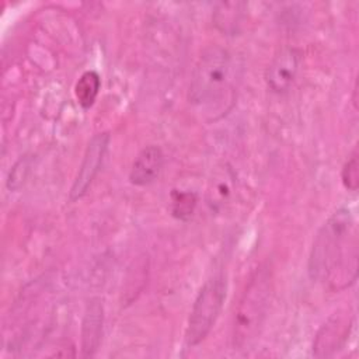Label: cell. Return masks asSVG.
I'll return each instance as SVG.
<instances>
[{"label": "cell", "mask_w": 359, "mask_h": 359, "mask_svg": "<svg viewBox=\"0 0 359 359\" xmlns=\"http://www.w3.org/2000/svg\"><path fill=\"white\" fill-rule=\"evenodd\" d=\"M309 275L331 290L346 289L356 280V227L348 209L335 210L320 227L309 257Z\"/></svg>", "instance_id": "1"}, {"label": "cell", "mask_w": 359, "mask_h": 359, "mask_svg": "<svg viewBox=\"0 0 359 359\" xmlns=\"http://www.w3.org/2000/svg\"><path fill=\"white\" fill-rule=\"evenodd\" d=\"M237 66L229 50L220 46L206 48L191 76L189 101L208 111L226 108L234 94Z\"/></svg>", "instance_id": "2"}, {"label": "cell", "mask_w": 359, "mask_h": 359, "mask_svg": "<svg viewBox=\"0 0 359 359\" xmlns=\"http://www.w3.org/2000/svg\"><path fill=\"white\" fill-rule=\"evenodd\" d=\"M272 290V271L268 265L258 266L250 276L236 307L231 332L234 349H248L259 337L268 314Z\"/></svg>", "instance_id": "3"}, {"label": "cell", "mask_w": 359, "mask_h": 359, "mask_svg": "<svg viewBox=\"0 0 359 359\" xmlns=\"http://www.w3.org/2000/svg\"><path fill=\"white\" fill-rule=\"evenodd\" d=\"M224 299L226 278L223 273H216L203 283L194 302L185 331L187 346H196L208 337L220 314Z\"/></svg>", "instance_id": "4"}, {"label": "cell", "mask_w": 359, "mask_h": 359, "mask_svg": "<svg viewBox=\"0 0 359 359\" xmlns=\"http://www.w3.org/2000/svg\"><path fill=\"white\" fill-rule=\"evenodd\" d=\"M108 143H109L108 133H98L93 136V139L88 142L87 149L84 151V157L81 160V164L73 181V185L70 188L69 199L72 202L79 201L86 195L87 189L90 188L91 182L94 181L95 175L98 174L102 165L104 156L108 149Z\"/></svg>", "instance_id": "5"}, {"label": "cell", "mask_w": 359, "mask_h": 359, "mask_svg": "<svg viewBox=\"0 0 359 359\" xmlns=\"http://www.w3.org/2000/svg\"><path fill=\"white\" fill-rule=\"evenodd\" d=\"M300 66V52L294 48H282L271 60L265 81L268 88L275 94H283L293 86Z\"/></svg>", "instance_id": "6"}, {"label": "cell", "mask_w": 359, "mask_h": 359, "mask_svg": "<svg viewBox=\"0 0 359 359\" xmlns=\"http://www.w3.org/2000/svg\"><path fill=\"white\" fill-rule=\"evenodd\" d=\"M352 327L351 316L346 313H335L318 330L314 344L313 355L317 358L332 356L345 344Z\"/></svg>", "instance_id": "7"}, {"label": "cell", "mask_w": 359, "mask_h": 359, "mask_svg": "<svg viewBox=\"0 0 359 359\" xmlns=\"http://www.w3.org/2000/svg\"><path fill=\"white\" fill-rule=\"evenodd\" d=\"M104 309L100 299H91L86 307L81 323V352L83 356H94L102 337Z\"/></svg>", "instance_id": "8"}, {"label": "cell", "mask_w": 359, "mask_h": 359, "mask_svg": "<svg viewBox=\"0 0 359 359\" xmlns=\"http://www.w3.org/2000/svg\"><path fill=\"white\" fill-rule=\"evenodd\" d=\"M164 163V154L157 146H147L139 151L132 163L129 180L133 185L144 187L151 184L160 174Z\"/></svg>", "instance_id": "9"}, {"label": "cell", "mask_w": 359, "mask_h": 359, "mask_svg": "<svg viewBox=\"0 0 359 359\" xmlns=\"http://www.w3.org/2000/svg\"><path fill=\"white\" fill-rule=\"evenodd\" d=\"M234 191V175L229 168H220L213 174L206 189V203L208 206L219 212L229 202Z\"/></svg>", "instance_id": "10"}, {"label": "cell", "mask_w": 359, "mask_h": 359, "mask_svg": "<svg viewBox=\"0 0 359 359\" xmlns=\"http://www.w3.org/2000/svg\"><path fill=\"white\" fill-rule=\"evenodd\" d=\"M101 88V79L97 72H84L74 86V95L81 108L88 109L94 105Z\"/></svg>", "instance_id": "11"}, {"label": "cell", "mask_w": 359, "mask_h": 359, "mask_svg": "<svg viewBox=\"0 0 359 359\" xmlns=\"http://www.w3.org/2000/svg\"><path fill=\"white\" fill-rule=\"evenodd\" d=\"M196 203H198V198H196V194L192 191L174 189L171 192L170 210H171V215L178 220H189L194 216Z\"/></svg>", "instance_id": "12"}, {"label": "cell", "mask_w": 359, "mask_h": 359, "mask_svg": "<svg viewBox=\"0 0 359 359\" xmlns=\"http://www.w3.org/2000/svg\"><path fill=\"white\" fill-rule=\"evenodd\" d=\"M241 3H220L219 8L215 13V21L216 24L223 29H234L236 24L240 20L241 14Z\"/></svg>", "instance_id": "13"}, {"label": "cell", "mask_w": 359, "mask_h": 359, "mask_svg": "<svg viewBox=\"0 0 359 359\" xmlns=\"http://www.w3.org/2000/svg\"><path fill=\"white\" fill-rule=\"evenodd\" d=\"M341 180L344 187L348 191L355 192L359 187V163H358V150L353 149L349 154L348 160L345 161L342 171H341Z\"/></svg>", "instance_id": "14"}]
</instances>
